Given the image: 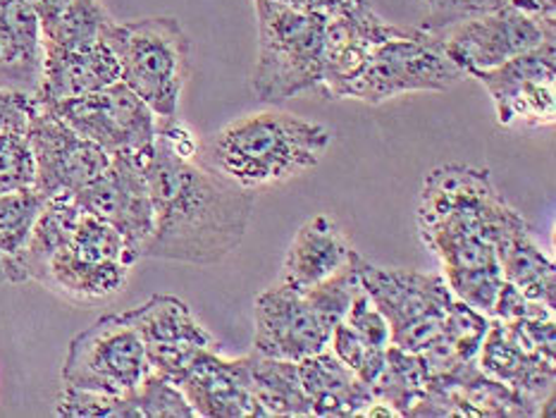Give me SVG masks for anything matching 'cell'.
Here are the masks:
<instances>
[{"label": "cell", "instance_id": "1", "mask_svg": "<svg viewBox=\"0 0 556 418\" xmlns=\"http://www.w3.org/2000/svg\"><path fill=\"white\" fill-rule=\"evenodd\" d=\"M153 201V232L143 258L217 266L244 242L256 191L199 159H185L159 137L141 151Z\"/></svg>", "mask_w": 556, "mask_h": 418}, {"label": "cell", "instance_id": "2", "mask_svg": "<svg viewBox=\"0 0 556 418\" xmlns=\"http://www.w3.org/2000/svg\"><path fill=\"white\" fill-rule=\"evenodd\" d=\"M416 218L422 244L442 263V275L502 270V249L528 227L494 187L490 170L458 163L426 175Z\"/></svg>", "mask_w": 556, "mask_h": 418}, {"label": "cell", "instance_id": "3", "mask_svg": "<svg viewBox=\"0 0 556 418\" xmlns=\"http://www.w3.org/2000/svg\"><path fill=\"white\" fill-rule=\"evenodd\" d=\"M334 131L282 111L249 113L225 125L201 149L213 170L247 189L282 185L316 167Z\"/></svg>", "mask_w": 556, "mask_h": 418}, {"label": "cell", "instance_id": "4", "mask_svg": "<svg viewBox=\"0 0 556 418\" xmlns=\"http://www.w3.org/2000/svg\"><path fill=\"white\" fill-rule=\"evenodd\" d=\"M105 43L117 58L119 81L159 119H175L191 75V39L170 15L108 24Z\"/></svg>", "mask_w": 556, "mask_h": 418}, {"label": "cell", "instance_id": "5", "mask_svg": "<svg viewBox=\"0 0 556 418\" xmlns=\"http://www.w3.org/2000/svg\"><path fill=\"white\" fill-rule=\"evenodd\" d=\"M258 17V55L251 91L261 103H285L318 89L325 58V17L306 8L253 0Z\"/></svg>", "mask_w": 556, "mask_h": 418}, {"label": "cell", "instance_id": "6", "mask_svg": "<svg viewBox=\"0 0 556 418\" xmlns=\"http://www.w3.org/2000/svg\"><path fill=\"white\" fill-rule=\"evenodd\" d=\"M361 287L390 322L392 344L422 354L444 338L456 302L442 273L382 268L354 251Z\"/></svg>", "mask_w": 556, "mask_h": 418}, {"label": "cell", "instance_id": "7", "mask_svg": "<svg viewBox=\"0 0 556 418\" xmlns=\"http://www.w3.org/2000/svg\"><path fill=\"white\" fill-rule=\"evenodd\" d=\"M466 75L446 58L440 39L420 27L372 48L366 67L349 84L344 99L368 105L418 91H450Z\"/></svg>", "mask_w": 556, "mask_h": 418}, {"label": "cell", "instance_id": "8", "mask_svg": "<svg viewBox=\"0 0 556 418\" xmlns=\"http://www.w3.org/2000/svg\"><path fill=\"white\" fill-rule=\"evenodd\" d=\"M151 373L147 344L123 314H105L72 338L63 362V385L129 394Z\"/></svg>", "mask_w": 556, "mask_h": 418}, {"label": "cell", "instance_id": "9", "mask_svg": "<svg viewBox=\"0 0 556 418\" xmlns=\"http://www.w3.org/2000/svg\"><path fill=\"white\" fill-rule=\"evenodd\" d=\"M446 58L466 77L492 69L506 60L533 51L556 39V20H542L530 12L506 5L490 15L458 22L454 27L434 31Z\"/></svg>", "mask_w": 556, "mask_h": 418}, {"label": "cell", "instance_id": "10", "mask_svg": "<svg viewBox=\"0 0 556 418\" xmlns=\"http://www.w3.org/2000/svg\"><path fill=\"white\" fill-rule=\"evenodd\" d=\"M488 89L497 123L509 129H542L556 117V43L470 75Z\"/></svg>", "mask_w": 556, "mask_h": 418}, {"label": "cell", "instance_id": "11", "mask_svg": "<svg viewBox=\"0 0 556 418\" xmlns=\"http://www.w3.org/2000/svg\"><path fill=\"white\" fill-rule=\"evenodd\" d=\"M48 107L111 155L149 149L159 131V117L125 81Z\"/></svg>", "mask_w": 556, "mask_h": 418}, {"label": "cell", "instance_id": "12", "mask_svg": "<svg viewBox=\"0 0 556 418\" xmlns=\"http://www.w3.org/2000/svg\"><path fill=\"white\" fill-rule=\"evenodd\" d=\"M27 137L36 161V191L43 199L77 194L111 163V153L103 151L99 143L84 139L63 117L39 101L29 117Z\"/></svg>", "mask_w": 556, "mask_h": 418}, {"label": "cell", "instance_id": "13", "mask_svg": "<svg viewBox=\"0 0 556 418\" xmlns=\"http://www.w3.org/2000/svg\"><path fill=\"white\" fill-rule=\"evenodd\" d=\"M77 203L125 237L129 254L137 263L143 258L153 232V201L141 151L111 155L105 170L81 187L75 194Z\"/></svg>", "mask_w": 556, "mask_h": 418}, {"label": "cell", "instance_id": "14", "mask_svg": "<svg viewBox=\"0 0 556 418\" xmlns=\"http://www.w3.org/2000/svg\"><path fill=\"white\" fill-rule=\"evenodd\" d=\"M253 322V352L285 362L328 350L332 334V326L311 304L306 290L282 280L258 294Z\"/></svg>", "mask_w": 556, "mask_h": 418}, {"label": "cell", "instance_id": "15", "mask_svg": "<svg viewBox=\"0 0 556 418\" xmlns=\"http://www.w3.org/2000/svg\"><path fill=\"white\" fill-rule=\"evenodd\" d=\"M410 29L387 22L370 0H352L325 17V58L320 91L328 99H344V91L366 67L375 46L396 39Z\"/></svg>", "mask_w": 556, "mask_h": 418}, {"label": "cell", "instance_id": "16", "mask_svg": "<svg viewBox=\"0 0 556 418\" xmlns=\"http://www.w3.org/2000/svg\"><path fill=\"white\" fill-rule=\"evenodd\" d=\"M185 392L187 402L197 416L205 418H247L263 416L258 402L249 390L247 362L225 358L220 350L193 346L185 364L173 378Z\"/></svg>", "mask_w": 556, "mask_h": 418}, {"label": "cell", "instance_id": "17", "mask_svg": "<svg viewBox=\"0 0 556 418\" xmlns=\"http://www.w3.org/2000/svg\"><path fill=\"white\" fill-rule=\"evenodd\" d=\"M41 72V27L29 0H0V87L34 96Z\"/></svg>", "mask_w": 556, "mask_h": 418}, {"label": "cell", "instance_id": "18", "mask_svg": "<svg viewBox=\"0 0 556 418\" xmlns=\"http://www.w3.org/2000/svg\"><path fill=\"white\" fill-rule=\"evenodd\" d=\"M296 370L311 406V416L356 418L375 400L370 385H366L352 368H346L330 350L301 358L296 362Z\"/></svg>", "mask_w": 556, "mask_h": 418}, {"label": "cell", "instance_id": "19", "mask_svg": "<svg viewBox=\"0 0 556 418\" xmlns=\"http://www.w3.org/2000/svg\"><path fill=\"white\" fill-rule=\"evenodd\" d=\"M115 81H119V65L111 46L103 39L79 51L43 55L41 84L34 99L43 105H53L105 89Z\"/></svg>", "mask_w": 556, "mask_h": 418}, {"label": "cell", "instance_id": "20", "mask_svg": "<svg viewBox=\"0 0 556 418\" xmlns=\"http://www.w3.org/2000/svg\"><path fill=\"white\" fill-rule=\"evenodd\" d=\"M352 244L330 215H316L299 227L282 263V282L308 290L352 258Z\"/></svg>", "mask_w": 556, "mask_h": 418}, {"label": "cell", "instance_id": "21", "mask_svg": "<svg viewBox=\"0 0 556 418\" xmlns=\"http://www.w3.org/2000/svg\"><path fill=\"white\" fill-rule=\"evenodd\" d=\"M129 266L117 261H87L70 246L48 258L39 284L75 304H99L119 294L129 280Z\"/></svg>", "mask_w": 556, "mask_h": 418}, {"label": "cell", "instance_id": "22", "mask_svg": "<svg viewBox=\"0 0 556 418\" xmlns=\"http://www.w3.org/2000/svg\"><path fill=\"white\" fill-rule=\"evenodd\" d=\"M139 338L147 344V350L159 346H211L220 350V344L213 338V332L193 316L187 302L173 294H153L149 302L137 308H129L123 314Z\"/></svg>", "mask_w": 556, "mask_h": 418}, {"label": "cell", "instance_id": "23", "mask_svg": "<svg viewBox=\"0 0 556 418\" xmlns=\"http://www.w3.org/2000/svg\"><path fill=\"white\" fill-rule=\"evenodd\" d=\"M41 206L36 189L0 194V284L29 282L27 246Z\"/></svg>", "mask_w": 556, "mask_h": 418}, {"label": "cell", "instance_id": "24", "mask_svg": "<svg viewBox=\"0 0 556 418\" xmlns=\"http://www.w3.org/2000/svg\"><path fill=\"white\" fill-rule=\"evenodd\" d=\"M249 390L263 416H311V406L301 388L296 362L251 352L244 356Z\"/></svg>", "mask_w": 556, "mask_h": 418}, {"label": "cell", "instance_id": "25", "mask_svg": "<svg viewBox=\"0 0 556 418\" xmlns=\"http://www.w3.org/2000/svg\"><path fill=\"white\" fill-rule=\"evenodd\" d=\"M500 268L502 278L518 287L530 302L545 304L554 308L556 296V275L552 258L538 246V242L530 237V230L518 232L509 244L502 249L500 254Z\"/></svg>", "mask_w": 556, "mask_h": 418}, {"label": "cell", "instance_id": "26", "mask_svg": "<svg viewBox=\"0 0 556 418\" xmlns=\"http://www.w3.org/2000/svg\"><path fill=\"white\" fill-rule=\"evenodd\" d=\"M430 385L428 366L416 352H406L402 346H387L384 368L370 385L372 397L394 409L396 416H408L414 404L426 394Z\"/></svg>", "mask_w": 556, "mask_h": 418}, {"label": "cell", "instance_id": "27", "mask_svg": "<svg viewBox=\"0 0 556 418\" xmlns=\"http://www.w3.org/2000/svg\"><path fill=\"white\" fill-rule=\"evenodd\" d=\"M111 22V12L103 8L101 0H72L53 27L41 31L43 55L79 51L99 43Z\"/></svg>", "mask_w": 556, "mask_h": 418}, {"label": "cell", "instance_id": "28", "mask_svg": "<svg viewBox=\"0 0 556 418\" xmlns=\"http://www.w3.org/2000/svg\"><path fill=\"white\" fill-rule=\"evenodd\" d=\"M67 246L75 251L77 256L87 261H117L125 263L129 268L137 266V261L129 254L125 237L119 235L111 223H105L99 215L84 208L75 223V230H72Z\"/></svg>", "mask_w": 556, "mask_h": 418}, {"label": "cell", "instance_id": "29", "mask_svg": "<svg viewBox=\"0 0 556 418\" xmlns=\"http://www.w3.org/2000/svg\"><path fill=\"white\" fill-rule=\"evenodd\" d=\"M55 414L65 418H137L135 392L105 394L63 385Z\"/></svg>", "mask_w": 556, "mask_h": 418}, {"label": "cell", "instance_id": "30", "mask_svg": "<svg viewBox=\"0 0 556 418\" xmlns=\"http://www.w3.org/2000/svg\"><path fill=\"white\" fill-rule=\"evenodd\" d=\"M36 189V161L27 129L0 131V194Z\"/></svg>", "mask_w": 556, "mask_h": 418}, {"label": "cell", "instance_id": "31", "mask_svg": "<svg viewBox=\"0 0 556 418\" xmlns=\"http://www.w3.org/2000/svg\"><path fill=\"white\" fill-rule=\"evenodd\" d=\"M328 350L340 358L346 368H352L366 385H372L375 378H378L384 368L387 350H380V346H372L370 342H366L356 330L349 328L344 320L337 322L332 328Z\"/></svg>", "mask_w": 556, "mask_h": 418}, {"label": "cell", "instance_id": "32", "mask_svg": "<svg viewBox=\"0 0 556 418\" xmlns=\"http://www.w3.org/2000/svg\"><path fill=\"white\" fill-rule=\"evenodd\" d=\"M135 409L137 418H193L191 404L187 402L185 392L179 390L173 380L165 376L151 373L135 390Z\"/></svg>", "mask_w": 556, "mask_h": 418}, {"label": "cell", "instance_id": "33", "mask_svg": "<svg viewBox=\"0 0 556 418\" xmlns=\"http://www.w3.org/2000/svg\"><path fill=\"white\" fill-rule=\"evenodd\" d=\"M511 0H426L428 15L422 17V31H442L458 22L490 15L509 5Z\"/></svg>", "mask_w": 556, "mask_h": 418}, {"label": "cell", "instance_id": "34", "mask_svg": "<svg viewBox=\"0 0 556 418\" xmlns=\"http://www.w3.org/2000/svg\"><path fill=\"white\" fill-rule=\"evenodd\" d=\"M344 322L352 330H356L361 338L370 342L372 346H380V350H387L392 344V332H390V322L382 316V311L375 306L368 292L361 287L358 294L354 296L352 306H349Z\"/></svg>", "mask_w": 556, "mask_h": 418}, {"label": "cell", "instance_id": "35", "mask_svg": "<svg viewBox=\"0 0 556 418\" xmlns=\"http://www.w3.org/2000/svg\"><path fill=\"white\" fill-rule=\"evenodd\" d=\"M502 322L506 332L511 334V340L521 346V350L547 358V362H556L554 318H518Z\"/></svg>", "mask_w": 556, "mask_h": 418}, {"label": "cell", "instance_id": "36", "mask_svg": "<svg viewBox=\"0 0 556 418\" xmlns=\"http://www.w3.org/2000/svg\"><path fill=\"white\" fill-rule=\"evenodd\" d=\"M492 318L497 320H518V318H554V308H547L545 304L530 302V299L514 287L511 282H502L500 292L494 296L492 304Z\"/></svg>", "mask_w": 556, "mask_h": 418}, {"label": "cell", "instance_id": "37", "mask_svg": "<svg viewBox=\"0 0 556 418\" xmlns=\"http://www.w3.org/2000/svg\"><path fill=\"white\" fill-rule=\"evenodd\" d=\"M34 107L36 99L31 93L0 87V131L27 129Z\"/></svg>", "mask_w": 556, "mask_h": 418}, {"label": "cell", "instance_id": "38", "mask_svg": "<svg viewBox=\"0 0 556 418\" xmlns=\"http://www.w3.org/2000/svg\"><path fill=\"white\" fill-rule=\"evenodd\" d=\"M72 0H29L31 10L36 12V17H39V27L41 31L51 29L53 24L60 20V15L70 8Z\"/></svg>", "mask_w": 556, "mask_h": 418}, {"label": "cell", "instance_id": "39", "mask_svg": "<svg viewBox=\"0 0 556 418\" xmlns=\"http://www.w3.org/2000/svg\"><path fill=\"white\" fill-rule=\"evenodd\" d=\"M349 3H352V0H304V8L311 12H318V15H323V17H330Z\"/></svg>", "mask_w": 556, "mask_h": 418}, {"label": "cell", "instance_id": "40", "mask_svg": "<svg viewBox=\"0 0 556 418\" xmlns=\"http://www.w3.org/2000/svg\"><path fill=\"white\" fill-rule=\"evenodd\" d=\"M273 3H282V5H294V8H304V0H273Z\"/></svg>", "mask_w": 556, "mask_h": 418}]
</instances>
